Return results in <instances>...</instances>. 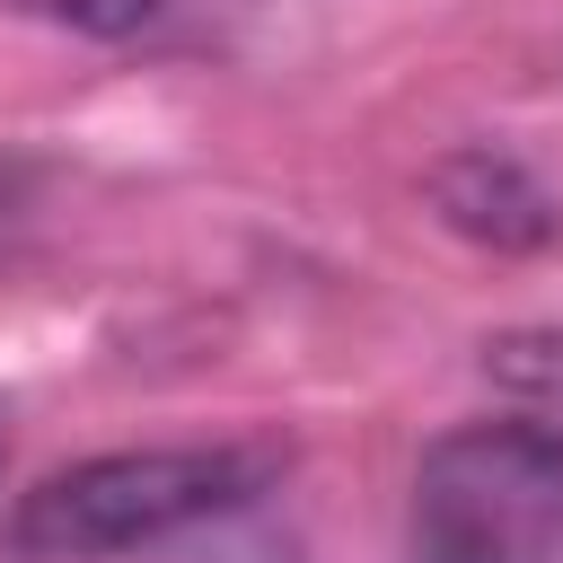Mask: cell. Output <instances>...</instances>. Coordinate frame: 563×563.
<instances>
[{
	"label": "cell",
	"instance_id": "obj_1",
	"mask_svg": "<svg viewBox=\"0 0 563 563\" xmlns=\"http://www.w3.org/2000/svg\"><path fill=\"white\" fill-rule=\"evenodd\" d=\"M273 475H282V449H264V440L106 449V457H79V466L44 475L18 501L9 537L35 563H106V554H141L158 537H185L202 519L246 510Z\"/></svg>",
	"mask_w": 563,
	"mask_h": 563
},
{
	"label": "cell",
	"instance_id": "obj_2",
	"mask_svg": "<svg viewBox=\"0 0 563 563\" xmlns=\"http://www.w3.org/2000/svg\"><path fill=\"white\" fill-rule=\"evenodd\" d=\"M413 563H563V431L466 422L422 449Z\"/></svg>",
	"mask_w": 563,
	"mask_h": 563
},
{
	"label": "cell",
	"instance_id": "obj_3",
	"mask_svg": "<svg viewBox=\"0 0 563 563\" xmlns=\"http://www.w3.org/2000/svg\"><path fill=\"white\" fill-rule=\"evenodd\" d=\"M18 18H35V26H62V35H132V26H150L167 0H9Z\"/></svg>",
	"mask_w": 563,
	"mask_h": 563
},
{
	"label": "cell",
	"instance_id": "obj_4",
	"mask_svg": "<svg viewBox=\"0 0 563 563\" xmlns=\"http://www.w3.org/2000/svg\"><path fill=\"white\" fill-rule=\"evenodd\" d=\"M18 211H26V176L0 158V246H9V229H18Z\"/></svg>",
	"mask_w": 563,
	"mask_h": 563
}]
</instances>
